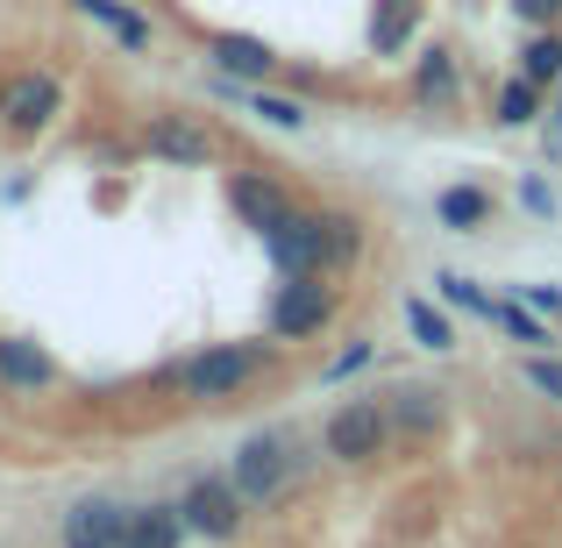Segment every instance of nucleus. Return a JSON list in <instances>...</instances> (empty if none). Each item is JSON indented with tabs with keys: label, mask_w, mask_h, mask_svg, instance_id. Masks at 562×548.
<instances>
[{
	"label": "nucleus",
	"mask_w": 562,
	"mask_h": 548,
	"mask_svg": "<svg viewBox=\"0 0 562 548\" xmlns=\"http://www.w3.org/2000/svg\"><path fill=\"white\" fill-rule=\"evenodd\" d=\"M292 478H300V435H285V427L249 435L243 449H235V470H228V484L243 492V506H271Z\"/></svg>",
	"instance_id": "f257e3e1"
},
{
	"label": "nucleus",
	"mask_w": 562,
	"mask_h": 548,
	"mask_svg": "<svg viewBox=\"0 0 562 548\" xmlns=\"http://www.w3.org/2000/svg\"><path fill=\"white\" fill-rule=\"evenodd\" d=\"M257 370H263V343H249V349L214 343V349H200V357L179 364V392L192 399V406H221V399H235Z\"/></svg>",
	"instance_id": "f03ea898"
},
{
	"label": "nucleus",
	"mask_w": 562,
	"mask_h": 548,
	"mask_svg": "<svg viewBox=\"0 0 562 548\" xmlns=\"http://www.w3.org/2000/svg\"><path fill=\"white\" fill-rule=\"evenodd\" d=\"M57 114H65V79L57 71H8L0 79V128L14 143H36Z\"/></svg>",
	"instance_id": "7ed1b4c3"
},
{
	"label": "nucleus",
	"mask_w": 562,
	"mask_h": 548,
	"mask_svg": "<svg viewBox=\"0 0 562 548\" xmlns=\"http://www.w3.org/2000/svg\"><path fill=\"white\" fill-rule=\"evenodd\" d=\"M384 441H392L384 399H349V406H335V421H328V456L335 463H378Z\"/></svg>",
	"instance_id": "20e7f679"
},
{
	"label": "nucleus",
	"mask_w": 562,
	"mask_h": 548,
	"mask_svg": "<svg viewBox=\"0 0 562 548\" xmlns=\"http://www.w3.org/2000/svg\"><path fill=\"white\" fill-rule=\"evenodd\" d=\"M228 206H235V221H243V228L263 235V243H271V235H285L292 221H300L292 192L278 186V179H263V171H228Z\"/></svg>",
	"instance_id": "39448f33"
},
{
	"label": "nucleus",
	"mask_w": 562,
	"mask_h": 548,
	"mask_svg": "<svg viewBox=\"0 0 562 548\" xmlns=\"http://www.w3.org/2000/svg\"><path fill=\"white\" fill-rule=\"evenodd\" d=\"M179 513H186L192 535H206V541H235L243 535V492H235L228 478H192Z\"/></svg>",
	"instance_id": "423d86ee"
},
{
	"label": "nucleus",
	"mask_w": 562,
	"mask_h": 548,
	"mask_svg": "<svg viewBox=\"0 0 562 548\" xmlns=\"http://www.w3.org/2000/svg\"><path fill=\"white\" fill-rule=\"evenodd\" d=\"M328 314H335V286H321V278H285V292H278V306H271V328L300 343V335L328 328Z\"/></svg>",
	"instance_id": "0eeeda50"
},
{
	"label": "nucleus",
	"mask_w": 562,
	"mask_h": 548,
	"mask_svg": "<svg viewBox=\"0 0 562 548\" xmlns=\"http://www.w3.org/2000/svg\"><path fill=\"white\" fill-rule=\"evenodd\" d=\"M65 548H122L128 541V513L114 506V499H79V506H65Z\"/></svg>",
	"instance_id": "6e6552de"
},
{
	"label": "nucleus",
	"mask_w": 562,
	"mask_h": 548,
	"mask_svg": "<svg viewBox=\"0 0 562 548\" xmlns=\"http://www.w3.org/2000/svg\"><path fill=\"white\" fill-rule=\"evenodd\" d=\"M406 93H413V108H456V100H463V65H456L449 43L420 51V65H413Z\"/></svg>",
	"instance_id": "1a4fd4ad"
},
{
	"label": "nucleus",
	"mask_w": 562,
	"mask_h": 548,
	"mask_svg": "<svg viewBox=\"0 0 562 548\" xmlns=\"http://www.w3.org/2000/svg\"><path fill=\"white\" fill-rule=\"evenodd\" d=\"M143 143H150V157H165V165H206V157H214V136H206L200 122H186V114H150Z\"/></svg>",
	"instance_id": "9d476101"
},
{
	"label": "nucleus",
	"mask_w": 562,
	"mask_h": 548,
	"mask_svg": "<svg viewBox=\"0 0 562 548\" xmlns=\"http://www.w3.org/2000/svg\"><path fill=\"white\" fill-rule=\"evenodd\" d=\"M0 384H8V392H50V384H57V357L36 349L29 335H0Z\"/></svg>",
	"instance_id": "9b49d317"
},
{
	"label": "nucleus",
	"mask_w": 562,
	"mask_h": 548,
	"mask_svg": "<svg viewBox=\"0 0 562 548\" xmlns=\"http://www.w3.org/2000/svg\"><path fill=\"white\" fill-rule=\"evenodd\" d=\"M206 51H214V71H221V79H243V86H263L278 71V51L263 36H235V29H228V36H214Z\"/></svg>",
	"instance_id": "f8f14e48"
},
{
	"label": "nucleus",
	"mask_w": 562,
	"mask_h": 548,
	"mask_svg": "<svg viewBox=\"0 0 562 548\" xmlns=\"http://www.w3.org/2000/svg\"><path fill=\"white\" fill-rule=\"evenodd\" d=\"M71 8H79V14H86V22H100V29H108V36H114V43H122V51H128V57H143V51H150V43H157V29H150V14H143V8H136V0H71Z\"/></svg>",
	"instance_id": "ddd939ff"
},
{
	"label": "nucleus",
	"mask_w": 562,
	"mask_h": 548,
	"mask_svg": "<svg viewBox=\"0 0 562 548\" xmlns=\"http://www.w3.org/2000/svg\"><path fill=\"white\" fill-rule=\"evenodd\" d=\"M420 36V0H371V51L406 57V43Z\"/></svg>",
	"instance_id": "4468645a"
},
{
	"label": "nucleus",
	"mask_w": 562,
	"mask_h": 548,
	"mask_svg": "<svg viewBox=\"0 0 562 548\" xmlns=\"http://www.w3.org/2000/svg\"><path fill=\"white\" fill-rule=\"evenodd\" d=\"M314 243H321V278L349 271L363 257V221L357 214H314Z\"/></svg>",
	"instance_id": "2eb2a0df"
},
{
	"label": "nucleus",
	"mask_w": 562,
	"mask_h": 548,
	"mask_svg": "<svg viewBox=\"0 0 562 548\" xmlns=\"http://www.w3.org/2000/svg\"><path fill=\"white\" fill-rule=\"evenodd\" d=\"M186 535H192V527H186L179 506H136V513H128V541L122 548H179Z\"/></svg>",
	"instance_id": "dca6fc26"
},
{
	"label": "nucleus",
	"mask_w": 562,
	"mask_h": 548,
	"mask_svg": "<svg viewBox=\"0 0 562 548\" xmlns=\"http://www.w3.org/2000/svg\"><path fill=\"white\" fill-rule=\"evenodd\" d=\"M384 399H392L384 413H392L398 435H435V427H441V399L420 392V384H406V392H384Z\"/></svg>",
	"instance_id": "f3484780"
},
{
	"label": "nucleus",
	"mask_w": 562,
	"mask_h": 548,
	"mask_svg": "<svg viewBox=\"0 0 562 548\" xmlns=\"http://www.w3.org/2000/svg\"><path fill=\"white\" fill-rule=\"evenodd\" d=\"M435 214H441V228H456V235L484 228V221H492V192H484V186H449L435 200Z\"/></svg>",
	"instance_id": "a211bd4d"
},
{
	"label": "nucleus",
	"mask_w": 562,
	"mask_h": 548,
	"mask_svg": "<svg viewBox=\"0 0 562 548\" xmlns=\"http://www.w3.org/2000/svg\"><path fill=\"white\" fill-rule=\"evenodd\" d=\"M520 79H527V86H555V79H562V36H555V29H535V36H527Z\"/></svg>",
	"instance_id": "6ab92c4d"
},
{
	"label": "nucleus",
	"mask_w": 562,
	"mask_h": 548,
	"mask_svg": "<svg viewBox=\"0 0 562 548\" xmlns=\"http://www.w3.org/2000/svg\"><path fill=\"white\" fill-rule=\"evenodd\" d=\"M498 328H506L513 335V343H520V349H541V343H555V335H549V321H541V314H527V300H498Z\"/></svg>",
	"instance_id": "aec40b11"
},
{
	"label": "nucleus",
	"mask_w": 562,
	"mask_h": 548,
	"mask_svg": "<svg viewBox=\"0 0 562 548\" xmlns=\"http://www.w3.org/2000/svg\"><path fill=\"white\" fill-rule=\"evenodd\" d=\"M498 122H506V128H535L541 122V86L506 79V93H498Z\"/></svg>",
	"instance_id": "412c9836"
},
{
	"label": "nucleus",
	"mask_w": 562,
	"mask_h": 548,
	"mask_svg": "<svg viewBox=\"0 0 562 548\" xmlns=\"http://www.w3.org/2000/svg\"><path fill=\"white\" fill-rule=\"evenodd\" d=\"M435 292H441V300H449V306H463V314H484V321L498 314V300H492V292H484V286H470L463 271H441V278H435Z\"/></svg>",
	"instance_id": "4be33fe9"
},
{
	"label": "nucleus",
	"mask_w": 562,
	"mask_h": 548,
	"mask_svg": "<svg viewBox=\"0 0 562 548\" xmlns=\"http://www.w3.org/2000/svg\"><path fill=\"white\" fill-rule=\"evenodd\" d=\"M406 328L420 335V349H449V343H456V335H449V321H441L427 300H406Z\"/></svg>",
	"instance_id": "5701e85b"
},
{
	"label": "nucleus",
	"mask_w": 562,
	"mask_h": 548,
	"mask_svg": "<svg viewBox=\"0 0 562 548\" xmlns=\"http://www.w3.org/2000/svg\"><path fill=\"white\" fill-rule=\"evenodd\" d=\"M527 384H535V392H549L555 406H562V364L555 357H527Z\"/></svg>",
	"instance_id": "b1692460"
},
{
	"label": "nucleus",
	"mask_w": 562,
	"mask_h": 548,
	"mask_svg": "<svg viewBox=\"0 0 562 548\" xmlns=\"http://www.w3.org/2000/svg\"><path fill=\"white\" fill-rule=\"evenodd\" d=\"M513 14H520L527 29H555V14H562V0H506Z\"/></svg>",
	"instance_id": "393cba45"
},
{
	"label": "nucleus",
	"mask_w": 562,
	"mask_h": 548,
	"mask_svg": "<svg viewBox=\"0 0 562 548\" xmlns=\"http://www.w3.org/2000/svg\"><path fill=\"white\" fill-rule=\"evenodd\" d=\"M363 364H371V343H349V349H342V357H335L328 370H321V378H328V384H342V378H349V370H363Z\"/></svg>",
	"instance_id": "a878e982"
},
{
	"label": "nucleus",
	"mask_w": 562,
	"mask_h": 548,
	"mask_svg": "<svg viewBox=\"0 0 562 548\" xmlns=\"http://www.w3.org/2000/svg\"><path fill=\"white\" fill-rule=\"evenodd\" d=\"M520 300L535 306V314H562V292L555 286H520Z\"/></svg>",
	"instance_id": "bb28decb"
},
{
	"label": "nucleus",
	"mask_w": 562,
	"mask_h": 548,
	"mask_svg": "<svg viewBox=\"0 0 562 548\" xmlns=\"http://www.w3.org/2000/svg\"><path fill=\"white\" fill-rule=\"evenodd\" d=\"M549 143H555V150H562V100H555V128H549Z\"/></svg>",
	"instance_id": "cd10ccee"
}]
</instances>
